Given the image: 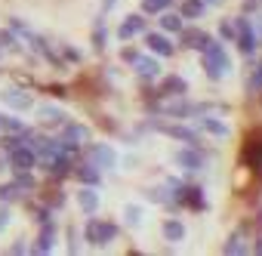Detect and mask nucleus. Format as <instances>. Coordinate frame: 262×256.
<instances>
[{"instance_id": "obj_1", "label": "nucleus", "mask_w": 262, "mask_h": 256, "mask_svg": "<svg viewBox=\"0 0 262 256\" xmlns=\"http://www.w3.org/2000/svg\"><path fill=\"white\" fill-rule=\"evenodd\" d=\"M201 65H204V71H207L210 80H222L225 71L231 68L228 53H225V44H222V40H210L207 50L201 53Z\"/></svg>"}, {"instance_id": "obj_2", "label": "nucleus", "mask_w": 262, "mask_h": 256, "mask_svg": "<svg viewBox=\"0 0 262 256\" xmlns=\"http://www.w3.org/2000/svg\"><path fill=\"white\" fill-rule=\"evenodd\" d=\"M83 241L90 244V247H108L111 241H117V222H111V219H99L96 213L86 219V225H83Z\"/></svg>"}, {"instance_id": "obj_3", "label": "nucleus", "mask_w": 262, "mask_h": 256, "mask_svg": "<svg viewBox=\"0 0 262 256\" xmlns=\"http://www.w3.org/2000/svg\"><path fill=\"white\" fill-rule=\"evenodd\" d=\"M231 19H234V44H237V50L247 59H253L256 56V47H259L256 31H253V19L250 16H231Z\"/></svg>"}, {"instance_id": "obj_4", "label": "nucleus", "mask_w": 262, "mask_h": 256, "mask_svg": "<svg viewBox=\"0 0 262 256\" xmlns=\"http://www.w3.org/2000/svg\"><path fill=\"white\" fill-rule=\"evenodd\" d=\"M83 152H86V164L99 167L102 173H108V170L117 167V152H114L108 142H86Z\"/></svg>"}, {"instance_id": "obj_5", "label": "nucleus", "mask_w": 262, "mask_h": 256, "mask_svg": "<svg viewBox=\"0 0 262 256\" xmlns=\"http://www.w3.org/2000/svg\"><path fill=\"white\" fill-rule=\"evenodd\" d=\"M207 152H204V145H185V148H179L176 155H173V161L179 164V170H185V173H198V170H204L207 167Z\"/></svg>"}, {"instance_id": "obj_6", "label": "nucleus", "mask_w": 262, "mask_h": 256, "mask_svg": "<svg viewBox=\"0 0 262 256\" xmlns=\"http://www.w3.org/2000/svg\"><path fill=\"white\" fill-rule=\"evenodd\" d=\"M86 142H90V126L74 123V120H65V123H62V145H65L68 152H80Z\"/></svg>"}, {"instance_id": "obj_7", "label": "nucleus", "mask_w": 262, "mask_h": 256, "mask_svg": "<svg viewBox=\"0 0 262 256\" xmlns=\"http://www.w3.org/2000/svg\"><path fill=\"white\" fill-rule=\"evenodd\" d=\"M161 133H164V136H170V139H176V142H182V145H204V139H201V130H198V126L167 123V120H164Z\"/></svg>"}, {"instance_id": "obj_8", "label": "nucleus", "mask_w": 262, "mask_h": 256, "mask_svg": "<svg viewBox=\"0 0 262 256\" xmlns=\"http://www.w3.org/2000/svg\"><path fill=\"white\" fill-rule=\"evenodd\" d=\"M145 28H148V19H145V13H129L123 22H120V28H117V40H133V37H139V34H145Z\"/></svg>"}, {"instance_id": "obj_9", "label": "nucleus", "mask_w": 262, "mask_h": 256, "mask_svg": "<svg viewBox=\"0 0 262 256\" xmlns=\"http://www.w3.org/2000/svg\"><path fill=\"white\" fill-rule=\"evenodd\" d=\"M241 164H244L247 170H253V173L262 179V136L244 142V148H241Z\"/></svg>"}, {"instance_id": "obj_10", "label": "nucleus", "mask_w": 262, "mask_h": 256, "mask_svg": "<svg viewBox=\"0 0 262 256\" xmlns=\"http://www.w3.org/2000/svg\"><path fill=\"white\" fill-rule=\"evenodd\" d=\"M7 161L13 170H34L37 167V152L31 145H16L13 152H7Z\"/></svg>"}, {"instance_id": "obj_11", "label": "nucleus", "mask_w": 262, "mask_h": 256, "mask_svg": "<svg viewBox=\"0 0 262 256\" xmlns=\"http://www.w3.org/2000/svg\"><path fill=\"white\" fill-rule=\"evenodd\" d=\"M142 37H145V47H148L151 53H158V56H173V53H176V44L170 40L167 31H148V28H145Z\"/></svg>"}, {"instance_id": "obj_12", "label": "nucleus", "mask_w": 262, "mask_h": 256, "mask_svg": "<svg viewBox=\"0 0 262 256\" xmlns=\"http://www.w3.org/2000/svg\"><path fill=\"white\" fill-rule=\"evenodd\" d=\"M210 40H213V37H210L207 31H201V28H182V31H179V44H182L185 50H194V53H204Z\"/></svg>"}, {"instance_id": "obj_13", "label": "nucleus", "mask_w": 262, "mask_h": 256, "mask_svg": "<svg viewBox=\"0 0 262 256\" xmlns=\"http://www.w3.org/2000/svg\"><path fill=\"white\" fill-rule=\"evenodd\" d=\"M158 93H161V99H176V96H188V80H185V77H179V74H167V77L161 80Z\"/></svg>"}, {"instance_id": "obj_14", "label": "nucleus", "mask_w": 262, "mask_h": 256, "mask_svg": "<svg viewBox=\"0 0 262 256\" xmlns=\"http://www.w3.org/2000/svg\"><path fill=\"white\" fill-rule=\"evenodd\" d=\"M182 207H188L194 213H204V210H210V201H207L201 185H185L182 188Z\"/></svg>"}, {"instance_id": "obj_15", "label": "nucleus", "mask_w": 262, "mask_h": 256, "mask_svg": "<svg viewBox=\"0 0 262 256\" xmlns=\"http://www.w3.org/2000/svg\"><path fill=\"white\" fill-rule=\"evenodd\" d=\"M71 176L80 182V185H93V188H102V170L99 167H93V164H74V170H71Z\"/></svg>"}, {"instance_id": "obj_16", "label": "nucleus", "mask_w": 262, "mask_h": 256, "mask_svg": "<svg viewBox=\"0 0 262 256\" xmlns=\"http://www.w3.org/2000/svg\"><path fill=\"white\" fill-rule=\"evenodd\" d=\"M74 201H77V207H80V213H83V216L99 213V195H96V188H93V185H80V188L74 191Z\"/></svg>"}, {"instance_id": "obj_17", "label": "nucleus", "mask_w": 262, "mask_h": 256, "mask_svg": "<svg viewBox=\"0 0 262 256\" xmlns=\"http://www.w3.org/2000/svg\"><path fill=\"white\" fill-rule=\"evenodd\" d=\"M53 244H56V219H47V222H40L37 244L28 247V250L31 253H53Z\"/></svg>"}, {"instance_id": "obj_18", "label": "nucleus", "mask_w": 262, "mask_h": 256, "mask_svg": "<svg viewBox=\"0 0 262 256\" xmlns=\"http://www.w3.org/2000/svg\"><path fill=\"white\" fill-rule=\"evenodd\" d=\"M0 99H4L13 111H28L31 105H34V99H31V93H25V90H19V87H10V90H4L0 93Z\"/></svg>"}, {"instance_id": "obj_19", "label": "nucleus", "mask_w": 262, "mask_h": 256, "mask_svg": "<svg viewBox=\"0 0 262 256\" xmlns=\"http://www.w3.org/2000/svg\"><path fill=\"white\" fill-rule=\"evenodd\" d=\"M198 130H201V133H210V136H216V139H228V136H231L228 123H222V120H216V117H210V114L198 117Z\"/></svg>"}, {"instance_id": "obj_20", "label": "nucleus", "mask_w": 262, "mask_h": 256, "mask_svg": "<svg viewBox=\"0 0 262 256\" xmlns=\"http://www.w3.org/2000/svg\"><path fill=\"white\" fill-rule=\"evenodd\" d=\"M37 120H40V126H62L68 120V111H62L56 105H40L37 108Z\"/></svg>"}, {"instance_id": "obj_21", "label": "nucleus", "mask_w": 262, "mask_h": 256, "mask_svg": "<svg viewBox=\"0 0 262 256\" xmlns=\"http://www.w3.org/2000/svg\"><path fill=\"white\" fill-rule=\"evenodd\" d=\"M133 71L139 74V77H145V80H155L158 74H161V65H158V59H151V56H136L133 59Z\"/></svg>"}, {"instance_id": "obj_22", "label": "nucleus", "mask_w": 262, "mask_h": 256, "mask_svg": "<svg viewBox=\"0 0 262 256\" xmlns=\"http://www.w3.org/2000/svg\"><path fill=\"white\" fill-rule=\"evenodd\" d=\"M161 231H164V238L170 241V244H182L185 241V225H182V219H176V216H170V219H164V225H161Z\"/></svg>"}, {"instance_id": "obj_23", "label": "nucleus", "mask_w": 262, "mask_h": 256, "mask_svg": "<svg viewBox=\"0 0 262 256\" xmlns=\"http://www.w3.org/2000/svg\"><path fill=\"white\" fill-rule=\"evenodd\" d=\"M158 16H161V31H167V34H179V31L185 28V19H182L179 13L164 10V13H158Z\"/></svg>"}, {"instance_id": "obj_24", "label": "nucleus", "mask_w": 262, "mask_h": 256, "mask_svg": "<svg viewBox=\"0 0 262 256\" xmlns=\"http://www.w3.org/2000/svg\"><path fill=\"white\" fill-rule=\"evenodd\" d=\"M222 253H225V256H244V253H250L247 241L241 238V228H237L234 234H228V241L222 244Z\"/></svg>"}, {"instance_id": "obj_25", "label": "nucleus", "mask_w": 262, "mask_h": 256, "mask_svg": "<svg viewBox=\"0 0 262 256\" xmlns=\"http://www.w3.org/2000/svg\"><path fill=\"white\" fill-rule=\"evenodd\" d=\"M207 13V4L204 0H185V4L179 7V16L185 19V22H194V19H201Z\"/></svg>"}, {"instance_id": "obj_26", "label": "nucleus", "mask_w": 262, "mask_h": 256, "mask_svg": "<svg viewBox=\"0 0 262 256\" xmlns=\"http://www.w3.org/2000/svg\"><path fill=\"white\" fill-rule=\"evenodd\" d=\"M253 62V71H250V80H247V96H259L262 93V59H250Z\"/></svg>"}, {"instance_id": "obj_27", "label": "nucleus", "mask_w": 262, "mask_h": 256, "mask_svg": "<svg viewBox=\"0 0 262 256\" xmlns=\"http://www.w3.org/2000/svg\"><path fill=\"white\" fill-rule=\"evenodd\" d=\"M13 182H16V188H19L25 198L37 191V179L31 176V170H16V179H13Z\"/></svg>"}, {"instance_id": "obj_28", "label": "nucleus", "mask_w": 262, "mask_h": 256, "mask_svg": "<svg viewBox=\"0 0 262 256\" xmlns=\"http://www.w3.org/2000/svg\"><path fill=\"white\" fill-rule=\"evenodd\" d=\"M93 47H96V53H102V50L108 47V28H105V16H99V19H96V25H93Z\"/></svg>"}, {"instance_id": "obj_29", "label": "nucleus", "mask_w": 262, "mask_h": 256, "mask_svg": "<svg viewBox=\"0 0 262 256\" xmlns=\"http://www.w3.org/2000/svg\"><path fill=\"white\" fill-rule=\"evenodd\" d=\"M173 4H176V0H139V10H142L145 16H158V13L170 10Z\"/></svg>"}, {"instance_id": "obj_30", "label": "nucleus", "mask_w": 262, "mask_h": 256, "mask_svg": "<svg viewBox=\"0 0 262 256\" xmlns=\"http://www.w3.org/2000/svg\"><path fill=\"white\" fill-rule=\"evenodd\" d=\"M25 130V120L16 114H0V133H22Z\"/></svg>"}, {"instance_id": "obj_31", "label": "nucleus", "mask_w": 262, "mask_h": 256, "mask_svg": "<svg viewBox=\"0 0 262 256\" xmlns=\"http://www.w3.org/2000/svg\"><path fill=\"white\" fill-rule=\"evenodd\" d=\"M145 198L151 201V204H167L170 201V185L164 182V185H151V188H145Z\"/></svg>"}, {"instance_id": "obj_32", "label": "nucleus", "mask_w": 262, "mask_h": 256, "mask_svg": "<svg viewBox=\"0 0 262 256\" xmlns=\"http://www.w3.org/2000/svg\"><path fill=\"white\" fill-rule=\"evenodd\" d=\"M0 50H22V40H19V34L13 31V28H4L0 31Z\"/></svg>"}, {"instance_id": "obj_33", "label": "nucleus", "mask_w": 262, "mask_h": 256, "mask_svg": "<svg viewBox=\"0 0 262 256\" xmlns=\"http://www.w3.org/2000/svg\"><path fill=\"white\" fill-rule=\"evenodd\" d=\"M142 216H145V210H142L139 204H126V207H123V219H126L129 228H136V225L142 222Z\"/></svg>"}, {"instance_id": "obj_34", "label": "nucleus", "mask_w": 262, "mask_h": 256, "mask_svg": "<svg viewBox=\"0 0 262 256\" xmlns=\"http://www.w3.org/2000/svg\"><path fill=\"white\" fill-rule=\"evenodd\" d=\"M40 198H43V204H47L50 210H62V207H65V191H62V188H53V191H43Z\"/></svg>"}, {"instance_id": "obj_35", "label": "nucleus", "mask_w": 262, "mask_h": 256, "mask_svg": "<svg viewBox=\"0 0 262 256\" xmlns=\"http://www.w3.org/2000/svg\"><path fill=\"white\" fill-rule=\"evenodd\" d=\"M25 195L16 188V182H7V185H0V204H16V201H22Z\"/></svg>"}, {"instance_id": "obj_36", "label": "nucleus", "mask_w": 262, "mask_h": 256, "mask_svg": "<svg viewBox=\"0 0 262 256\" xmlns=\"http://www.w3.org/2000/svg\"><path fill=\"white\" fill-rule=\"evenodd\" d=\"M10 28H13V31H16V34H19V40H22V37H25V40H28V37H31V34H34V31H31V25H28V22H22V19H19V16H13V19H10Z\"/></svg>"}, {"instance_id": "obj_37", "label": "nucleus", "mask_w": 262, "mask_h": 256, "mask_svg": "<svg viewBox=\"0 0 262 256\" xmlns=\"http://www.w3.org/2000/svg\"><path fill=\"white\" fill-rule=\"evenodd\" d=\"M219 37L225 44H234V19H222L219 22Z\"/></svg>"}, {"instance_id": "obj_38", "label": "nucleus", "mask_w": 262, "mask_h": 256, "mask_svg": "<svg viewBox=\"0 0 262 256\" xmlns=\"http://www.w3.org/2000/svg\"><path fill=\"white\" fill-rule=\"evenodd\" d=\"M68 250H71V253H80V234H77L74 225L68 228Z\"/></svg>"}, {"instance_id": "obj_39", "label": "nucleus", "mask_w": 262, "mask_h": 256, "mask_svg": "<svg viewBox=\"0 0 262 256\" xmlns=\"http://www.w3.org/2000/svg\"><path fill=\"white\" fill-rule=\"evenodd\" d=\"M62 56H65L68 62H80V50L71 47V44H62Z\"/></svg>"}, {"instance_id": "obj_40", "label": "nucleus", "mask_w": 262, "mask_h": 256, "mask_svg": "<svg viewBox=\"0 0 262 256\" xmlns=\"http://www.w3.org/2000/svg\"><path fill=\"white\" fill-rule=\"evenodd\" d=\"M241 10H244V16H253L256 10H262V0H244Z\"/></svg>"}, {"instance_id": "obj_41", "label": "nucleus", "mask_w": 262, "mask_h": 256, "mask_svg": "<svg viewBox=\"0 0 262 256\" xmlns=\"http://www.w3.org/2000/svg\"><path fill=\"white\" fill-rule=\"evenodd\" d=\"M136 56H139V50H133V47H123V50H120V59H123L126 65H133Z\"/></svg>"}, {"instance_id": "obj_42", "label": "nucleus", "mask_w": 262, "mask_h": 256, "mask_svg": "<svg viewBox=\"0 0 262 256\" xmlns=\"http://www.w3.org/2000/svg\"><path fill=\"white\" fill-rule=\"evenodd\" d=\"M253 31H256V40H259V47H262V13L253 19Z\"/></svg>"}, {"instance_id": "obj_43", "label": "nucleus", "mask_w": 262, "mask_h": 256, "mask_svg": "<svg viewBox=\"0 0 262 256\" xmlns=\"http://www.w3.org/2000/svg\"><path fill=\"white\" fill-rule=\"evenodd\" d=\"M10 253H28V244H22V241H19V244H13V247H10Z\"/></svg>"}, {"instance_id": "obj_44", "label": "nucleus", "mask_w": 262, "mask_h": 256, "mask_svg": "<svg viewBox=\"0 0 262 256\" xmlns=\"http://www.w3.org/2000/svg\"><path fill=\"white\" fill-rule=\"evenodd\" d=\"M117 7V0H102V13H111Z\"/></svg>"}, {"instance_id": "obj_45", "label": "nucleus", "mask_w": 262, "mask_h": 256, "mask_svg": "<svg viewBox=\"0 0 262 256\" xmlns=\"http://www.w3.org/2000/svg\"><path fill=\"white\" fill-rule=\"evenodd\" d=\"M253 253H262V234H259V244L253 247Z\"/></svg>"}, {"instance_id": "obj_46", "label": "nucleus", "mask_w": 262, "mask_h": 256, "mask_svg": "<svg viewBox=\"0 0 262 256\" xmlns=\"http://www.w3.org/2000/svg\"><path fill=\"white\" fill-rule=\"evenodd\" d=\"M204 4H207V7H216V4H222V0H204Z\"/></svg>"}, {"instance_id": "obj_47", "label": "nucleus", "mask_w": 262, "mask_h": 256, "mask_svg": "<svg viewBox=\"0 0 262 256\" xmlns=\"http://www.w3.org/2000/svg\"><path fill=\"white\" fill-rule=\"evenodd\" d=\"M256 99H259V105H262V93H259V96H256Z\"/></svg>"}, {"instance_id": "obj_48", "label": "nucleus", "mask_w": 262, "mask_h": 256, "mask_svg": "<svg viewBox=\"0 0 262 256\" xmlns=\"http://www.w3.org/2000/svg\"><path fill=\"white\" fill-rule=\"evenodd\" d=\"M0 56H4V50H0Z\"/></svg>"}]
</instances>
